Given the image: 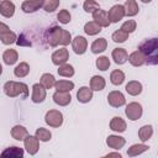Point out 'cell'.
Masks as SVG:
<instances>
[{"mask_svg": "<svg viewBox=\"0 0 158 158\" xmlns=\"http://www.w3.org/2000/svg\"><path fill=\"white\" fill-rule=\"evenodd\" d=\"M138 51L143 54L144 60L149 65H156L158 64V38H147L143 40L139 46Z\"/></svg>", "mask_w": 158, "mask_h": 158, "instance_id": "cell-1", "label": "cell"}, {"mask_svg": "<svg viewBox=\"0 0 158 158\" xmlns=\"http://www.w3.org/2000/svg\"><path fill=\"white\" fill-rule=\"evenodd\" d=\"M72 42V35L69 31L59 27V26H53L48 28L47 31V43L51 47H57L59 44L67 46Z\"/></svg>", "mask_w": 158, "mask_h": 158, "instance_id": "cell-2", "label": "cell"}, {"mask_svg": "<svg viewBox=\"0 0 158 158\" xmlns=\"http://www.w3.org/2000/svg\"><path fill=\"white\" fill-rule=\"evenodd\" d=\"M4 93L9 98H16L21 95L23 99L27 98L28 95V86L25 83H19V81H6L4 85Z\"/></svg>", "mask_w": 158, "mask_h": 158, "instance_id": "cell-3", "label": "cell"}, {"mask_svg": "<svg viewBox=\"0 0 158 158\" xmlns=\"http://www.w3.org/2000/svg\"><path fill=\"white\" fill-rule=\"evenodd\" d=\"M44 121L49 127H59L63 123V114L59 110H49L46 112Z\"/></svg>", "mask_w": 158, "mask_h": 158, "instance_id": "cell-4", "label": "cell"}, {"mask_svg": "<svg viewBox=\"0 0 158 158\" xmlns=\"http://www.w3.org/2000/svg\"><path fill=\"white\" fill-rule=\"evenodd\" d=\"M125 114L126 116L128 117V120L131 121H136L138 118H141L142 114H143V109H142V105L133 101V102H130L126 109H125Z\"/></svg>", "mask_w": 158, "mask_h": 158, "instance_id": "cell-5", "label": "cell"}, {"mask_svg": "<svg viewBox=\"0 0 158 158\" xmlns=\"http://www.w3.org/2000/svg\"><path fill=\"white\" fill-rule=\"evenodd\" d=\"M23 144H25V149L27 151V153L30 156H35L40 148V139L36 136L27 135L23 139Z\"/></svg>", "mask_w": 158, "mask_h": 158, "instance_id": "cell-6", "label": "cell"}, {"mask_svg": "<svg viewBox=\"0 0 158 158\" xmlns=\"http://www.w3.org/2000/svg\"><path fill=\"white\" fill-rule=\"evenodd\" d=\"M107 102L112 107H121V106H123L126 104V99H125V95L121 91L114 90V91H110L109 93V95H107Z\"/></svg>", "mask_w": 158, "mask_h": 158, "instance_id": "cell-7", "label": "cell"}, {"mask_svg": "<svg viewBox=\"0 0 158 158\" xmlns=\"http://www.w3.org/2000/svg\"><path fill=\"white\" fill-rule=\"evenodd\" d=\"M107 16H109L110 22H112V23H116V22L121 21V20L125 17V9H123V5H120V4L114 5V6L109 10Z\"/></svg>", "mask_w": 158, "mask_h": 158, "instance_id": "cell-8", "label": "cell"}, {"mask_svg": "<svg viewBox=\"0 0 158 158\" xmlns=\"http://www.w3.org/2000/svg\"><path fill=\"white\" fill-rule=\"evenodd\" d=\"M46 99V89L41 83H36L32 85V95H31V100L35 104H40L43 102Z\"/></svg>", "mask_w": 158, "mask_h": 158, "instance_id": "cell-9", "label": "cell"}, {"mask_svg": "<svg viewBox=\"0 0 158 158\" xmlns=\"http://www.w3.org/2000/svg\"><path fill=\"white\" fill-rule=\"evenodd\" d=\"M72 47L77 54H84L88 48V41L83 36H75L74 40H72Z\"/></svg>", "mask_w": 158, "mask_h": 158, "instance_id": "cell-10", "label": "cell"}, {"mask_svg": "<svg viewBox=\"0 0 158 158\" xmlns=\"http://www.w3.org/2000/svg\"><path fill=\"white\" fill-rule=\"evenodd\" d=\"M68 59H69V52L67 48H59V49L54 51L52 54V63L56 65L64 64V63H67Z\"/></svg>", "mask_w": 158, "mask_h": 158, "instance_id": "cell-11", "label": "cell"}, {"mask_svg": "<svg viewBox=\"0 0 158 158\" xmlns=\"http://www.w3.org/2000/svg\"><path fill=\"white\" fill-rule=\"evenodd\" d=\"M93 20L101 27H109L110 26V20H109V16H107V12L101 10V9H98L93 12Z\"/></svg>", "mask_w": 158, "mask_h": 158, "instance_id": "cell-12", "label": "cell"}, {"mask_svg": "<svg viewBox=\"0 0 158 158\" xmlns=\"http://www.w3.org/2000/svg\"><path fill=\"white\" fill-rule=\"evenodd\" d=\"M43 0H25L21 5V10L26 14H32L37 11L40 7H42Z\"/></svg>", "mask_w": 158, "mask_h": 158, "instance_id": "cell-13", "label": "cell"}, {"mask_svg": "<svg viewBox=\"0 0 158 158\" xmlns=\"http://www.w3.org/2000/svg\"><path fill=\"white\" fill-rule=\"evenodd\" d=\"M15 14V4L10 0H1L0 2V15L6 19L12 17Z\"/></svg>", "mask_w": 158, "mask_h": 158, "instance_id": "cell-14", "label": "cell"}, {"mask_svg": "<svg viewBox=\"0 0 158 158\" xmlns=\"http://www.w3.org/2000/svg\"><path fill=\"white\" fill-rule=\"evenodd\" d=\"M53 101L59 106H67L72 101V96L68 91H56L53 94Z\"/></svg>", "mask_w": 158, "mask_h": 158, "instance_id": "cell-15", "label": "cell"}, {"mask_svg": "<svg viewBox=\"0 0 158 158\" xmlns=\"http://www.w3.org/2000/svg\"><path fill=\"white\" fill-rule=\"evenodd\" d=\"M126 143V139L118 135H110L106 138V144L112 149H121Z\"/></svg>", "mask_w": 158, "mask_h": 158, "instance_id": "cell-16", "label": "cell"}, {"mask_svg": "<svg viewBox=\"0 0 158 158\" xmlns=\"http://www.w3.org/2000/svg\"><path fill=\"white\" fill-rule=\"evenodd\" d=\"M111 57H112V59L116 64H123V63L127 62L128 53L125 48H115V49H112Z\"/></svg>", "mask_w": 158, "mask_h": 158, "instance_id": "cell-17", "label": "cell"}, {"mask_svg": "<svg viewBox=\"0 0 158 158\" xmlns=\"http://www.w3.org/2000/svg\"><path fill=\"white\" fill-rule=\"evenodd\" d=\"M77 99L79 102H89L93 99V90L89 86H81L78 91H77Z\"/></svg>", "mask_w": 158, "mask_h": 158, "instance_id": "cell-18", "label": "cell"}, {"mask_svg": "<svg viewBox=\"0 0 158 158\" xmlns=\"http://www.w3.org/2000/svg\"><path fill=\"white\" fill-rule=\"evenodd\" d=\"M23 154H25V152H23L22 148L14 146V147H9V148L4 149V151L1 152V154H0V157H7V158H22Z\"/></svg>", "mask_w": 158, "mask_h": 158, "instance_id": "cell-19", "label": "cell"}, {"mask_svg": "<svg viewBox=\"0 0 158 158\" xmlns=\"http://www.w3.org/2000/svg\"><path fill=\"white\" fill-rule=\"evenodd\" d=\"M110 128H111L112 131H115V132L121 133V132H125V131H126L127 125H126V122H125L123 118H121L120 116H115V117H112V120L110 121Z\"/></svg>", "mask_w": 158, "mask_h": 158, "instance_id": "cell-20", "label": "cell"}, {"mask_svg": "<svg viewBox=\"0 0 158 158\" xmlns=\"http://www.w3.org/2000/svg\"><path fill=\"white\" fill-rule=\"evenodd\" d=\"M106 48H107V41H106V38H104V37L95 40V41L91 43V46H90V49H91V52H93L94 54L102 53Z\"/></svg>", "mask_w": 158, "mask_h": 158, "instance_id": "cell-21", "label": "cell"}, {"mask_svg": "<svg viewBox=\"0 0 158 158\" xmlns=\"http://www.w3.org/2000/svg\"><path fill=\"white\" fill-rule=\"evenodd\" d=\"M105 85H106V81L101 75H94L90 79V89L93 91H101L105 88Z\"/></svg>", "mask_w": 158, "mask_h": 158, "instance_id": "cell-22", "label": "cell"}, {"mask_svg": "<svg viewBox=\"0 0 158 158\" xmlns=\"http://www.w3.org/2000/svg\"><path fill=\"white\" fill-rule=\"evenodd\" d=\"M27 135H28L27 128L23 127V126H21V125H16V126H14L11 128V136L16 141H23Z\"/></svg>", "mask_w": 158, "mask_h": 158, "instance_id": "cell-23", "label": "cell"}, {"mask_svg": "<svg viewBox=\"0 0 158 158\" xmlns=\"http://www.w3.org/2000/svg\"><path fill=\"white\" fill-rule=\"evenodd\" d=\"M123 9H125V16H130V17L137 15L139 11V7H138L136 0H126Z\"/></svg>", "mask_w": 158, "mask_h": 158, "instance_id": "cell-24", "label": "cell"}, {"mask_svg": "<svg viewBox=\"0 0 158 158\" xmlns=\"http://www.w3.org/2000/svg\"><path fill=\"white\" fill-rule=\"evenodd\" d=\"M127 60H128L133 67H141V65H143V64L146 63L144 57H143V54H142L139 51H135V52H132V53L128 56Z\"/></svg>", "mask_w": 158, "mask_h": 158, "instance_id": "cell-25", "label": "cell"}, {"mask_svg": "<svg viewBox=\"0 0 158 158\" xmlns=\"http://www.w3.org/2000/svg\"><path fill=\"white\" fill-rule=\"evenodd\" d=\"M126 91L132 95V96H136V95H139L142 93V84L137 80H131L126 84Z\"/></svg>", "mask_w": 158, "mask_h": 158, "instance_id": "cell-26", "label": "cell"}, {"mask_svg": "<svg viewBox=\"0 0 158 158\" xmlns=\"http://www.w3.org/2000/svg\"><path fill=\"white\" fill-rule=\"evenodd\" d=\"M2 59L5 62V64L7 65H12L17 62L19 59V53L15 51V49H6L4 53H2Z\"/></svg>", "mask_w": 158, "mask_h": 158, "instance_id": "cell-27", "label": "cell"}, {"mask_svg": "<svg viewBox=\"0 0 158 158\" xmlns=\"http://www.w3.org/2000/svg\"><path fill=\"white\" fill-rule=\"evenodd\" d=\"M148 146L147 144H143V143H141V144H132L128 149H127V156L128 157H136V156H138V154H142L143 152H146V151H148Z\"/></svg>", "mask_w": 158, "mask_h": 158, "instance_id": "cell-28", "label": "cell"}, {"mask_svg": "<svg viewBox=\"0 0 158 158\" xmlns=\"http://www.w3.org/2000/svg\"><path fill=\"white\" fill-rule=\"evenodd\" d=\"M153 135V127L151 125H144L138 130V137L142 142L148 141Z\"/></svg>", "mask_w": 158, "mask_h": 158, "instance_id": "cell-29", "label": "cell"}, {"mask_svg": "<svg viewBox=\"0 0 158 158\" xmlns=\"http://www.w3.org/2000/svg\"><path fill=\"white\" fill-rule=\"evenodd\" d=\"M101 31V26H99L95 21H89L84 25V32L89 36H95Z\"/></svg>", "mask_w": 158, "mask_h": 158, "instance_id": "cell-30", "label": "cell"}, {"mask_svg": "<svg viewBox=\"0 0 158 158\" xmlns=\"http://www.w3.org/2000/svg\"><path fill=\"white\" fill-rule=\"evenodd\" d=\"M57 72H58V74H59L60 77H64V78H70V77H73V75H74V73H75V72H74L73 65L67 64V63L58 65Z\"/></svg>", "mask_w": 158, "mask_h": 158, "instance_id": "cell-31", "label": "cell"}, {"mask_svg": "<svg viewBox=\"0 0 158 158\" xmlns=\"http://www.w3.org/2000/svg\"><path fill=\"white\" fill-rule=\"evenodd\" d=\"M110 81L114 85H121L125 81V73L120 69H115L110 74Z\"/></svg>", "mask_w": 158, "mask_h": 158, "instance_id": "cell-32", "label": "cell"}, {"mask_svg": "<svg viewBox=\"0 0 158 158\" xmlns=\"http://www.w3.org/2000/svg\"><path fill=\"white\" fill-rule=\"evenodd\" d=\"M54 88L57 91H70L74 89V83L70 81V80H56V84H54Z\"/></svg>", "mask_w": 158, "mask_h": 158, "instance_id": "cell-33", "label": "cell"}, {"mask_svg": "<svg viewBox=\"0 0 158 158\" xmlns=\"http://www.w3.org/2000/svg\"><path fill=\"white\" fill-rule=\"evenodd\" d=\"M30 73V65L26 62H21L20 64L16 65V68L14 69V74L17 78H23Z\"/></svg>", "mask_w": 158, "mask_h": 158, "instance_id": "cell-34", "label": "cell"}, {"mask_svg": "<svg viewBox=\"0 0 158 158\" xmlns=\"http://www.w3.org/2000/svg\"><path fill=\"white\" fill-rule=\"evenodd\" d=\"M40 83H41V84L44 86V89L47 90V89H52V88L54 86V84H56V79H54V77H53L52 74H49V73H44V74H42Z\"/></svg>", "mask_w": 158, "mask_h": 158, "instance_id": "cell-35", "label": "cell"}, {"mask_svg": "<svg viewBox=\"0 0 158 158\" xmlns=\"http://www.w3.org/2000/svg\"><path fill=\"white\" fill-rule=\"evenodd\" d=\"M35 136H36L41 142H48V141L51 139V137H52V133L49 132V130L43 128V127H40V128L36 130Z\"/></svg>", "mask_w": 158, "mask_h": 158, "instance_id": "cell-36", "label": "cell"}, {"mask_svg": "<svg viewBox=\"0 0 158 158\" xmlns=\"http://www.w3.org/2000/svg\"><path fill=\"white\" fill-rule=\"evenodd\" d=\"M128 35H130V33H127V32H125V31H122V30L120 28V30H117V31H115V32L112 33L111 40H112L115 43H122V42H125V41L128 38Z\"/></svg>", "mask_w": 158, "mask_h": 158, "instance_id": "cell-37", "label": "cell"}, {"mask_svg": "<svg viewBox=\"0 0 158 158\" xmlns=\"http://www.w3.org/2000/svg\"><path fill=\"white\" fill-rule=\"evenodd\" d=\"M0 40H1V42H2L4 44H11V43L16 42L17 36H16L15 32H12V31H7V32L0 35Z\"/></svg>", "mask_w": 158, "mask_h": 158, "instance_id": "cell-38", "label": "cell"}, {"mask_svg": "<svg viewBox=\"0 0 158 158\" xmlns=\"http://www.w3.org/2000/svg\"><path fill=\"white\" fill-rule=\"evenodd\" d=\"M95 64H96V68H98V69L105 72V70H107V69L110 68V59H109V57H106V56H101V57H99V58L96 59Z\"/></svg>", "mask_w": 158, "mask_h": 158, "instance_id": "cell-39", "label": "cell"}, {"mask_svg": "<svg viewBox=\"0 0 158 158\" xmlns=\"http://www.w3.org/2000/svg\"><path fill=\"white\" fill-rule=\"evenodd\" d=\"M59 6V0H43V10L46 12H53Z\"/></svg>", "mask_w": 158, "mask_h": 158, "instance_id": "cell-40", "label": "cell"}, {"mask_svg": "<svg viewBox=\"0 0 158 158\" xmlns=\"http://www.w3.org/2000/svg\"><path fill=\"white\" fill-rule=\"evenodd\" d=\"M83 9L85 10V12H94L95 10L100 9V5L95 1V0H85L83 4Z\"/></svg>", "mask_w": 158, "mask_h": 158, "instance_id": "cell-41", "label": "cell"}, {"mask_svg": "<svg viewBox=\"0 0 158 158\" xmlns=\"http://www.w3.org/2000/svg\"><path fill=\"white\" fill-rule=\"evenodd\" d=\"M57 19H58V21L60 22V23H69L70 22V19H72V16H70V12L68 11V10H60L59 12H58V15H57Z\"/></svg>", "mask_w": 158, "mask_h": 158, "instance_id": "cell-42", "label": "cell"}, {"mask_svg": "<svg viewBox=\"0 0 158 158\" xmlns=\"http://www.w3.org/2000/svg\"><path fill=\"white\" fill-rule=\"evenodd\" d=\"M136 27H137V23H136L135 20H127L126 22L122 23L121 30L125 31V32H127V33H132L136 30Z\"/></svg>", "mask_w": 158, "mask_h": 158, "instance_id": "cell-43", "label": "cell"}, {"mask_svg": "<svg viewBox=\"0 0 158 158\" xmlns=\"http://www.w3.org/2000/svg\"><path fill=\"white\" fill-rule=\"evenodd\" d=\"M7 31H10V27H9L6 23L0 22V35H1V33H5V32H7Z\"/></svg>", "mask_w": 158, "mask_h": 158, "instance_id": "cell-44", "label": "cell"}, {"mask_svg": "<svg viewBox=\"0 0 158 158\" xmlns=\"http://www.w3.org/2000/svg\"><path fill=\"white\" fill-rule=\"evenodd\" d=\"M106 157H117V158H121V154L120 153H107Z\"/></svg>", "mask_w": 158, "mask_h": 158, "instance_id": "cell-45", "label": "cell"}, {"mask_svg": "<svg viewBox=\"0 0 158 158\" xmlns=\"http://www.w3.org/2000/svg\"><path fill=\"white\" fill-rule=\"evenodd\" d=\"M141 1H142V2H144V4H147V2H151L152 0H141Z\"/></svg>", "mask_w": 158, "mask_h": 158, "instance_id": "cell-46", "label": "cell"}, {"mask_svg": "<svg viewBox=\"0 0 158 158\" xmlns=\"http://www.w3.org/2000/svg\"><path fill=\"white\" fill-rule=\"evenodd\" d=\"M1 73H2V67H1V64H0V75H1Z\"/></svg>", "mask_w": 158, "mask_h": 158, "instance_id": "cell-47", "label": "cell"}, {"mask_svg": "<svg viewBox=\"0 0 158 158\" xmlns=\"http://www.w3.org/2000/svg\"><path fill=\"white\" fill-rule=\"evenodd\" d=\"M0 2H1V0H0Z\"/></svg>", "mask_w": 158, "mask_h": 158, "instance_id": "cell-48", "label": "cell"}]
</instances>
